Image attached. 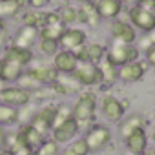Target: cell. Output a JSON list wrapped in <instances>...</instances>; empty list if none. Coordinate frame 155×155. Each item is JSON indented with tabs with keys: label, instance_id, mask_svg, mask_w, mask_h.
Wrapping results in <instances>:
<instances>
[{
	"label": "cell",
	"instance_id": "9c48e42d",
	"mask_svg": "<svg viewBox=\"0 0 155 155\" xmlns=\"http://www.w3.org/2000/svg\"><path fill=\"white\" fill-rule=\"evenodd\" d=\"M53 117H55V104H46V106H42L40 110L35 111L29 124L35 130H38L42 135H48L53 128Z\"/></svg>",
	"mask_w": 155,
	"mask_h": 155
},
{
	"label": "cell",
	"instance_id": "1f68e13d",
	"mask_svg": "<svg viewBox=\"0 0 155 155\" xmlns=\"http://www.w3.org/2000/svg\"><path fill=\"white\" fill-rule=\"evenodd\" d=\"M71 117H73L71 106H68V104H57V106H55V117H53V128L58 126V124H62L64 120H68V119H71ZM53 128H51V130H53Z\"/></svg>",
	"mask_w": 155,
	"mask_h": 155
},
{
	"label": "cell",
	"instance_id": "6da1fadb",
	"mask_svg": "<svg viewBox=\"0 0 155 155\" xmlns=\"http://www.w3.org/2000/svg\"><path fill=\"white\" fill-rule=\"evenodd\" d=\"M95 111H97V97L91 91H82L79 97H77L75 104L71 106L73 119L77 120L79 128L90 126L95 120Z\"/></svg>",
	"mask_w": 155,
	"mask_h": 155
},
{
	"label": "cell",
	"instance_id": "4fadbf2b",
	"mask_svg": "<svg viewBox=\"0 0 155 155\" xmlns=\"http://www.w3.org/2000/svg\"><path fill=\"white\" fill-rule=\"evenodd\" d=\"M51 90H53L57 95H66V97H69V95L81 93L82 86H81V82L77 81L73 75H60V73H58V77H57V79L53 81V84H51Z\"/></svg>",
	"mask_w": 155,
	"mask_h": 155
},
{
	"label": "cell",
	"instance_id": "7dc6e473",
	"mask_svg": "<svg viewBox=\"0 0 155 155\" xmlns=\"http://www.w3.org/2000/svg\"><path fill=\"white\" fill-rule=\"evenodd\" d=\"M0 71H2V58H0Z\"/></svg>",
	"mask_w": 155,
	"mask_h": 155
},
{
	"label": "cell",
	"instance_id": "f6af8a7d",
	"mask_svg": "<svg viewBox=\"0 0 155 155\" xmlns=\"http://www.w3.org/2000/svg\"><path fill=\"white\" fill-rule=\"evenodd\" d=\"M75 2H79V4H82V2H88V0H75Z\"/></svg>",
	"mask_w": 155,
	"mask_h": 155
},
{
	"label": "cell",
	"instance_id": "74e56055",
	"mask_svg": "<svg viewBox=\"0 0 155 155\" xmlns=\"http://www.w3.org/2000/svg\"><path fill=\"white\" fill-rule=\"evenodd\" d=\"M144 55H146V62H148L150 66H155V44L150 46V48L144 51Z\"/></svg>",
	"mask_w": 155,
	"mask_h": 155
},
{
	"label": "cell",
	"instance_id": "836d02e7",
	"mask_svg": "<svg viewBox=\"0 0 155 155\" xmlns=\"http://www.w3.org/2000/svg\"><path fill=\"white\" fill-rule=\"evenodd\" d=\"M37 155H60V148L53 139H44V142L35 150Z\"/></svg>",
	"mask_w": 155,
	"mask_h": 155
},
{
	"label": "cell",
	"instance_id": "7402d4cb",
	"mask_svg": "<svg viewBox=\"0 0 155 155\" xmlns=\"http://www.w3.org/2000/svg\"><path fill=\"white\" fill-rule=\"evenodd\" d=\"M99 71H101V84L99 86L104 88V90L111 88L117 82V79H119V68H115L108 60L99 62Z\"/></svg>",
	"mask_w": 155,
	"mask_h": 155
},
{
	"label": "cell",
	"instance_id": "52a82bcc",
	"mask_svg": "<svg viewBox=\"0 0 155 155\" xmlns=\"http://www.w3.org/2000/svg\"><path fill=\"white\" fill-rule=\"evenodd\" d=\"M77 81L81 82V86H97L101 84V71H99V64H91V62H79L77 68L71 73Z\"/></svg>",
	"mask_w": 155,
	"mask_h": 155
},
{
	"label": "cell",
	"instance_id": "bcb514c9",
	"mask_svg": "<svg viewBox=\"0 0 155 155\" xmlns=\"http://www.w3.org/2000/svg\"><path fill=\"white\" fill-rule=\"evenodd\" d=\"M120 2H122V4H126V2H133V0H120Z\"/></svg>",
	"mask_w": 155,
	"mask_h": 155
},
{
	"label": "cell",
	"instance_id": "ee69618b",
	"mask_svg": "<svg viewBox=\"0 0 155 155\" xmlns=\"http://www.w3.org/2000/svg\"><path fill=\"white\" fill-rule=\"evenodd\" d=\"M124 155H142V153H135V151H130V150H126V151H124Z\"/></svg>",
	"mask_w": 155,
	"mask_h": 155
},
{
	"label": "cell",
	"instance_id": "ffe728a7",
	"mask_svg": "<svg viewBox=\"0 0 155 155\" xmlns=\"http://www.w3.org/2000/svg\"><path fill=\"white\" fill-rule=\"evenodd\" d=\"M95 8L101 20H115L122 11V2L120 0H97Z\"/></svg>",
	"mask_w": 155,
	"mask_h": 155
},
{
	"label": "cell",
	"instance_id": "277c9868",
	"mask_svg": "<svg viewBox=\"0 0 155 155\" xmlns=\"http://www.w3.org/2000/svg\"><path fill=\"white\" fill-rule=\"evenodd\" d=\"M128 18H130V24L142 33H150L155 29V13L140 6H131L128 9Z\"/></svg>",
	"mask_w": 155,
	"mask_h": 155
},
{
	"label": "cell",
	"instance_id": "c3c4849f",
	"mask_svg": "<svg viewBox=\"0 0 155 155\" xmlns=\"http://www.w3.org/2000/svg\"><path fill=\"white\" fill-rule=\"evenodd\" d=\"M28 155H37V153H35V151H29V153H28Z\"/></svg>",
	"mask_w": 155,
	"mask_h": 155
},
{
	"label": "cell",
	"instance_id": "7bdbcfd3",
	"mask_svg": "<svg viewBox=\"0 0 155 155\" xmlns=\"http://www.w3.org/2000/svg\"><path fill=\"white\" fill-rule=\"evenodd\" d=\"M0 155H13V153H11L9 150H6V148H4V150H0Z\"/></svg>",
	"mask_w": 155,
	"mask_h": 155
},
{
	"label": "cell",
	"instance_id": "8d00e7d4",
	"mask_svg": "<svg viewBox=\"0 0 155 155\" xmlns=\"http://www.w3.org/2000/svg\"><path fill=\"white\" fill-rule=\"evenodd\" d=\"M133 2H137V6H140V8H144V9L151 11V13H155V0H133Z\"/></svg>",
	"mask_w": 155,
	"mask_h": 155
},
{
	"label": "cell",
	"instance_id": "3957f363",
	"mask_svg": "<svg viewBox=\"0 0 155 155\" xmlns=\"http://www.w3.org/2000/svg\"><path fill=\"white\" fill-rule=\"evenodd\" d=\"M33 101V93L17 86V84H6L0 86V102L8 104V106H15V108H22L31 104Z\"/></svg>",
	"mask_w": 155,
	"mask_h": 155
},
{
	"label": "cell",
	"instance_id": "f35d334b",
	"mask_svg": "<svg viewBox=\"0 0 155 155\" xmlns=\"http://www.w3.org/2000/svg\"><path fill=\"white\" fill-rule=\"evenodd\" d=\"M6 140H8V130L4 126H0V150L6 148Z\"/></svg>",
	"mask_w": 155,
	"mask_h": 155
},
{
	"label": "cell",
	"instance_id": "d6986e66",
	"mask_svg": "<svg viewBox=\"0 0 155 155\" xmlns=\"http://www.w3.org/2000/svg\"><path fill=\"white\" fill-rule=\"evenodd\" d=\"M77 17H79L81 24H86V26H91V28L99 26V22H101V17L97 13L93 0H88V2H82V4L77 6Z\"/></svg>",
	"mask_w": 155,
	"mask_h": 155
},
{
	"label": "cell",
	"instance_id": "5bb4252c",
	"mask_svg": "<svg viewBox=\"0 0 155 155\" xmlns=\"http://www.w3.org/2000/svg\"><path fill=\"white\" fill-rule=\"evenodd\" d=\"M79 60H77L75 53L73 51H66V49H58L55 55H53V68L57 69V73L60 75H71L73 69L77 68Z\"/></svg>",
	"mask_w": 155,
	"mask_h": 155
},
{
	"label": "cell",
	"instance_id": "b9f144b4",
	"mask_svg": "<svg viewBox=\"0 0 155 155\" xmlns=\"http://www.w3.org/2000/svg\"><path fill=\"white\" fill-rule=\"evenodd\" d=\"M151 140L155 142V115H153V119H151Z\"/></svg>",
	"mask_w": 155,
	"mask_h": 155
},
{
	"label": "cell",
	"instance_id": "4dcf8cb0",
	"mask_svg": "<svg viewBox=\"0 0 155 155\" xmlns=\"http://www.w3.org/2000/svg\"><path fill=\"white\" fill-rule=\"evenodd\" d=\"M17 86H20V88H24V90H28V91H37V90H40V88H44L35 77H31L26 69H24V73H22V77L17 81Z\"/></svg>",
	"mask_w": 155,
	"mask_h": 155
},
{
	"label": "cell",
	"instance_id": "7c38bea8",
	"mask_svg": "<svg viewBox=\"0 0 155 155\" xmlns=\"http://www.w3.org/2000/svg\"><path fill=\"white\" fill-rule=\"evenodd\" d=\"M111 38L115 42H120V44H133L137 40V29L126 22V20H113L111 22Z\"/></svg>",
	"mask_w": 155,
	"mask_h": 155
},
{
	"label": "cell",
	"instance_id": "44dd1931",
	"mask_svg": "<svg viewBox=\"0 0 155 155\" xmlns=\"http://www.w3.org/2000/svg\"><path fill=\"white\" fill-rule=\"evenodd\" d=\"M37 42H38V29L37 28H31V26H20L18 31H17V35L13 37V42L11 44H15L18 48L31 49Z\"/></svg>",
	"mask_w": 155,
	"mask_h": 155
},
{
	"label": "cell",
	"instance_id": "ab89813d",
	"mask_svg": "<svg viewBox=\"0 0 155 155\" xmlns=\"http://www.w3.org/2000/svg\"><path fill=\"white\" fill-rule=\"evenodd\" d=\"M0 35H8V22L0 18Z\"/></svg>",
	"mask_w": 155,
	"mask_h": 155
},
{
	"label": "cell",
	"instance_id": "7a4b0ae2",
	"mask_svg": "<svg viewBox=\"0 0 155 155\" xmlns=\"http://www.w3.org/2000/svg\"><path fill=\"white\" fill-rule=\"evenodd\" d=\"M139 49L133 44H120V42H111L110 48H106V57L104 60H108L110 64H113L115 68H120L128 62H135L139 60Z\"/></svg>",
	"mask_w": 155,
	"mask_h": 155
},
{
	"label": "cell",
	"instance_id": "8992f818",
	"mask_svg": "<svg viewBox=\"0 0 155 155\" xmlns=\"http://www.w3.org/2000/svg\"><path fill=\"white\" fill-rule=\"evenodd\" d=\"M90 151H101L102 148H106L111 140V131L108 126H102V124H93L88 131H86V137H84Z\"/></svg>",
	"mask_w": 155,
	"mask_h": 155
},
{
	"label": "cell",
	"instance_id": "9a60e30c",
	"mask_svg": "<svg viewBox=\"0 0 155 155\" xmlns=\"http://www.w3.org/2000/svg\"><path fill=\"white\" fill-rule=\"evenodd\" d=\"M2 58H8V60H13V62H18L20 66L28 68L29 64H33L35 60V53L33 49H28V48H18L15 44H8L2 51Z\"/></svg>",
	"mask_w": 155,
	"mask_h": 155
},
{
	"label": "cell",
	"instance_id": "e575fe53",
	"mask_svg": "<svg viewBox=\"0 0 155 155\" xmlns=\"http://www.w3.org/2000/svg\"><path fill=\"white\" fill-rule=\"evenodd\" d=\"M153 44H155V29H153V31H150V33H144V35H142V38L139 40L137 49H139V51H140V49H142V51H146V49H148L150 46H153Z\"/></svg>",
	"mask_w": 155,
	"mask_h": 155
},
{
	"label": "cell",
	"instance_id": "f907efd6",
	"mask_svg": "<svg viewBox=\"0 0 155 155\" xmlns=\"http://www.w3.org/2000/svg\"><path fill=\"white\" fill-rule=\"evenodd\" d=\"M0 84H2V82H0Z\"/></svg>",
	"mask_w": 155,
	"mask_h": 155
},
{
	"label": "cell",
	"instance_id": "30bf717a",
	"mask_svg": "<svg viewBox=\"0 0 155 155\" xmlns=\"http://www.w3.org/2000/svg\"><path fill=\"white\" fill-rule=\"evenodd\" d=\"M148 62L146 60H135V62H128V64H124V66H120L119 68V79L122 81V82H139L142 77H144V73L148 71Z\"/></svg>",
	"mask_w": 155,
	"mask_h": 155
},
{
	"label": "cell",
	"instance_id": "d590c367",
	"mask_svg": "<svg viewBox=\"0 0 155 155\" xmlns=\"http://www.w3.org/2000/svg\"><path fill=\"white\" fill-rule=\"evenodd\" d=\"M26 4L29 6V9H44L51 4V0H26Z\"/></svg>",
	"mask_w": 155,
	"mask_h": 155
},
{
	"label": "cell",
	"instance_id": "e0dca14e",
	"mask_svg": "<svg viewBox=\"0 0 155 155\" xmlns=\"http://www.w3.org/2000/svg\"><path fill=\"white\" fill-rule=\"evenodd\" d=\"M124 111H126V102H120L117 97L106 95V97L102 99V113L106 115L108 120H111V122L122 120Z\"/></svg>",
	"mask_w": 155,
	"mask_h": 155
},
{
	"label": "cell",
	"instance_id": "f1b7e54d",
	"mask_svg": "<svg viewBox=\"0 0 155 155\" xmlns=\"http://www.w3.org/2000/svg\"><path fill=\"white\" fill-rule=\"evenodd\" d=\"M57 13H58L60 20H62L68 28L73 26L75 22H79V17H77V6H73V4H62Z\"/></svg>",
	"mask_w": 155,
	"mask_h": 155
},
{
	"label": "cell",
	"instance_id": "5b68a950",
	"mask_svg": "<svg viewBox=\"0 0 155 155\" xmlns=\"http://www.w3.org/2000/svg\"><path fill=\"white\" fill-rule=\"evenodd\" d=\"M66 28L68 26L60 20L57 11H46L44 24L38 29V38H49V40H57L58 42V38H60V35L64 33Z\"/></svg>",
	"mask_w": 155,
	"mask_h": 155
},
{
	"label": "cell",
	"instance_id": "f546056e",
	"mask_svg": "<svg viewBox=\"0 0 155 155\" xmlns=\"http://www.w3.org/2000/svg\"><path fill=\"white\" fill-rule=\"evenodd\" d=\"M90 153V148L86 144L84 139H77V140H71V144H68L60 155H88Z\"/></svg>",
	"mask_w": 155,
	"mask_h": 155
},
{
	"label": "cell",
	"instance_id": "2e32d148",
	"mask_svg": "<svg viewBox=\"0 0 155 155\" xmlns=\"http://www.w3.org/2000/svg\"><path fill=\"white\" fill-rule=\"evenodd\" d=\"M26 71H28L31 77H35V79H37L42 86H51L53 81L58 77L57 69H55L51 64H29V66L26 68Z\"/></svg>",
	"mask_w": 155,
	"mask_h": 155
},
{
	"label": "cell",
	"instance_id": "681fc988",
	"mask_svg": "<svg viewBox=\"0 0 155 155\" xmlns=\"http://www.w3.org/2000/svg\"><path fill=\"white\" fill-rule=\"evenodd\" d=\"M150 151H151V155H155V148H153V150H150Z\"/></svg>",
	"mask_w": 155,
	"mask_h": 155
},
{
	"label": "cell",
	"instance_id": "d4e9b609",
	"mask_svg": "<svg viewBox=\"0 0 155 155\" xmlns=\"http://www.w3.org/2000/svg\"><path fill=\"white\" fill-rule=\"evenodd\" d=\"M24 8V0H0V18L6 20L15 18L22 13Z\"/></svg>",
	"mask_w": 155,
	"mask_h": 155
},
{
	"label": "cell",
	"instance_id": "d6a6232c",
	"mask_svg": "<svg viewBox=\"0 0 155 155\" xmlns=\"http://www.w3.org/2000/svg\"><path fill=\"white\" fill-rule=\"evenodd\" d=\"M38 46V51L44 55V57H53L60 48H58V42L57 40H49V38H38L37 42Z\"/></svg>",
	"mask_w": 155,
	"mask_h": 155
},
{
	"label": "cell",
	"instance_id": "603a6c76",
	"mask_svg": "<svg viewBox=\"0 0 155 155\" xmlns=\"http://www.w3.org/2000/svg\"><path fill=\"white\" fill-rule=\"evenodd\" d=\"M18 133H20V137H22V140L35 151L42 142H44V139H46V135H42L38 130H35L31 124H22L20 128H18Z\"/></svg>",
	"mask_w": 155,
	"mask_h": 155
},
{
	"label": "cell",
	"instance_id": "8fae6325",
	"mask_svg": "<svg viewBox=\"0 0 155 155\" xmlns=\"http://www.w3.org/2000/svg\"><path fill=\"white\" fill-rule=\"evenodd\" d=\"M79 131H81L79 124H77V120L71 117V119L64 120L62 124L55 126L49 133H51V139H53L57 144H66V142H71Z\"/></svg>",
	"mask_w": 155,
	"mask_h": 155
},
{
	"label": "cell",
	"instance_id": "60d3db41",
	"mask_svg": "<svg viewBox=\"0 0 155 155\" xmlns=\"http://www.w3.org/2000/svg\"><path fill=\"white\" fill-rule=\"evenodd\" d=\"M6 46H8V35H0V51H4Z\"/></svg>",
	"mask_w": 155,
	"mask_h": 155
},
{
	"label": "cell",
	"instance_id": "ba28073f",
	"mask_svg": "<svg viewBox=\"0 0 155 155\" xmlns=\"http://www.w3.org/2000/svg\"><path fill=\"white\" fill-rule=\"evenodd\" d=\"M86 40H88V35H86L84 29L69 26V28H66L64 33L60 35V38H58V48H60V49H66V51H77L79 48H82V46L86 44Z\"/></svg>",
	"mask_w": 155,
	"mask_h": 155
},
{
	"label": "cell",
	"instance_id": "ac0fdd59",
	"mask_svg": "<svg viewBox=\"0 0 155 155\" xmlns=\"http://www.w3.org/2000/svg\"><path fill=\"white\" fill-rule=\"evenodd\" d=\"M24 66H20L18 62L2 58V71H0V82L2 84H17V81L24 73Z\"/></svg>",
	"mask_w": 155,
	"mask_h": 155
},
{
	"label": "cell",
	"instance_id": "484cf974",
	"mask_svg": "<svg viewBox=\"0 0 155 155\" xmlns=\"http://www.w3.org/2000/svg\"><path fill=\"white\" fill-rule=\"evenodd\" d=\"M135 130H146V119L142 115H139V113L130 115L126 120H122V124H120V137L126 139Z\"/></svg>",
	"mask_w": 155,
	"mask_h": 155
},
{
	"label": "cell",
	"instance_id": "83f0119b",
	"mask_svg": "<svg viewBox=\"0 0 155 155\" xmlns=\"http://www.w3.org/2000/svg\"><path fill=\"white\" fill-rule=\"evenodd\" d=\"M44 17H46V11L42 9H28L22 13L20 20H22V26H31V28L40 29L44 24Z\"/></svg>",
	"mask_w": 155,
	"mask_h": 155
},
{
	"label": "cell",
	"instance_id": "cb8c5ba5",
	"mask_svg": "<svg viewBox=\"0 0 155 155\" xmlns=\"http://www.w3.org/2000/svg\"><path fill=\"white\" fill-rule=\"evenodd\" d=\"M126 148L130 151H135V153H144L148 150V135H146V130H135L133 133H130L126 139Z\"/></svg>",
	"mask_w": 155,
	"mask_h": 155
},
{
	"label": "cell",
	"instance_id": "4316f807",
	"mask_svg": "<svg viewBox=\"0 0 155 155\" xmlns=\"http://www.w3.org/2000/svg\"><path fill=\"white\" fill-rule=\"evenodd\" d=\"M18 117H20L18 108L0 102V126H4V128L15 126V124H18Z\"/></svg>",
	"mask_w": 155,
	"mask_h": 155
}]
</instances>
